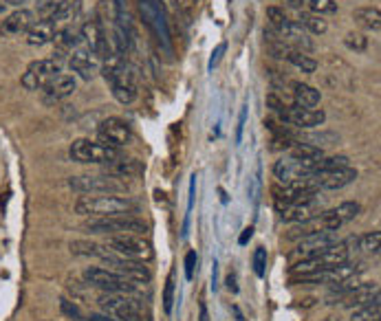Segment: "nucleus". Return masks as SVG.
<instances>
[{
    "instance_id": "2",
    "label": "nucleus",
    "mask_w": 381,
    "mask_h": 321,
    "mask_svg": "<svg viewBox=\"0 0 381 321\" xmlns=\"http://www.w3.org/2000/svg\"><path fill=\"white\" fill-rule=\"evenodd\" d=\"M75 212L91 218H106V216H121L137 212V203L128 196H82L75 203Z\"/></svg>"
},
{
    "instance_id": "51",
    "label": "nucleus",
    "mask_w": 381,
    "mask_h": 321,
    "mask_svg": "<svg viewBox=\"0 0 381 321\" xmlns=\"http://www.w3.org/2000/svg\"><path fill=\"white\" fill-rule=\"evenodd\" d=\"M86 321H115V319H110L108 315H91Z\"/></svg>"
},
{
    "instance_id": "36",
    "label": "nucleus",
    "mask_w": 381,
    "mask_h": 321,
    "mask_svg": "<svg viewBox=\"0 0 381 321\" xmlns=\"http://www.w3.org/2000/svg\"><path fill=\"white\" fill-rule=\"evenodd\" d=\"M251 266H253V273H256L258 278H265V271H267V249L265 247H258L256 251H253Z\"/></svg>"
},
{
    "instance_id": "3",
    "label": "nucleus",
    "mask_w": 381,
    "mask_h": 321,
    "mask_svg": "<svg viewBox=\"0 0 381 321\" xmlns=\"http://www.w3.org/2000/svg\"><path fill=\"white\" fill-rule=\"evenodd\" d=\"M84 280L91 286H98L102 291H110V293H141L144 291L146 282H137L121 275L117 271H108V268H100V266H91L84 271Z\"/></svg>"
},
{
    "instance_id": "50",
    "label": "nucleus",
    "mask_w": 381,
    "mask_h": 321,
    "mask_svg": "<svg viewBox=\"0 0 381 321\" xmlns=\"http://www.w3.org/2000/svg\"><path fill=\"white\" fill-rule=\"evenodd\" d=\"M216 286H218V262L214 260V264H212V288L216 291Z\"/></svg>"
},
{
    "instance_id": "10",
    "label": "nucleus",
    "mask_w": 381,
    "mask_h": 321,
    "mask_svg": "<svg viewBox=\"0 0 381 321\" xmlns=\"http://www.w3.org/2000/svg\"><path fill=\"white\" fill-rule=\"evenodd\" d=\"M98 137H100V143H104V146H110V148H123L128 146V143L133 141V130L131 125L126 123L123 119L119 117H108L100 123L98 128Z\"/></svg>"
},
{
    "instance_id": "13",
    "label": "nucleus",
    "mask_w": 381,
    "mask_h": 321,
    "mask_svg": "<svg viewBox=\"0 0 381 321\" xmlns=\"http://www.w3.org/2000/svg\"><path fill=\"white\" fill-rule=\"evenodd\" d=\"M317 160H300L293 156H284L274 165V174L280 183H291L298 179H305V176H311L315 172Z\"/></svg>"
},
{
    "instance_id": "14",
    "label": "nucleus",
    "mask_w": 381,
    "mask_h": 321,
    "mask_svg": "<svg viewBox=\"0 0 381 321\" xmlns=\"http://www.w3.org/2000/svg\"><path fill=\"white\" fill-rule=\"evenodd\" d=\"M284 123H291L295 128H305V130H311V128H320L326 121L324 110H315V108H302V106H287V110L282 112L280 117Z\"/></svg>"
},
{
    "instance_id": "54",
    "label": "nucleus",
    "mask_w": 381,
    "mask_h": 321,
    "mask_svg": "<svg viewBox=\"0 0 381 321\" xmlns=\"http://www.w3.org/2000/svg\"><path fill=\"white\" fill-rule=\"evenodd\" d=\"M234 313H236V319H238V321H247V319L243 317V313H241V310H238L236 306H234Z\"/></svg>"
},
{
    "instance_id": "30",
    "label": "nucleus",
    "mask_w": 381,
    "mask_h": 321,
    "mask_svg": "<svg viewBox=\"0 0 381 321\" xmlns=\"http://www.w3.org/2000/svg\"><path fill=\"white\" fill-rule=\"evenodd\" d=\"M353 321H379V295L373 297L368 303H363V306L355 308Z\"/></svg>"
},
{
    "instance_id": "39",
    "label": "nucleus",
    "mask_w": 381,
    "mask_h": 321,
    "mask_svg": "<svg viewBox=\"0 0 381 321\" xmlns=\"http://www.w3.org/2000/svg\"><path fill=\"white\" fill-rule=\"evenodd\" d=\"M260 165L256 170V174H253V179H251V185H249V198H251V205L253 207H258V200H260V189H262V181H260Z\"/></svg>"
},
{
    "instance_id": "40",
    "label": "nucleus",
    "mask_w": 381,
    "mask_h": 321,
    "mask_svg": "<svg viewBox=\"0 0 381 321\" xmlns=\"http://www.w3.org/2000/svg\"><path fill=\"white\" fill-rule=\"evenodd\" d=\"M344 44L351 51H363L368 46V40H366V36H361V34H348L344 38Z\"/></svg>"
},
{
    "instance_id": "1",
    "label": "nucleus",
    "mask_w": 381,
    "mask_h": 321,
    "mask_svg": "<svg viewBox=\"0 0 381 321\" xmlns=\"http://www.w3.org/2000/svg\"><path fill=\"white\" fill-rule=\"evenodd\" d=\"M104 79L113 88V95L119 104H133L137 100V84H135V75L126 64L123 55L119 53H110L104 57L102 67H100Z\"/></svg>"
},
{
    "instance_id": "53",
    "label": "nucleus",
    "mask_w": 381,
    "mask_h": 321,
    "mask_svg": "<svg viewBox=\"0 0 381 321\" xmlns=\"http://www.w3.org/2000/svg\"><path fill=\"white\" fill-rule=\"evenodd\" d=\"M289 5H291V7H295V9H300V7L305 5V0H289Z\"/></svg>"
},
{
    "instance_id": "44",
    "label": "nucleus",
    "mask_w": 381,
    "mask_h": 321,
    "mask_svg": "<svg viewBox=\"0 0 381 321\" xmlns=\"http://www.w3.org/2000/svg\"><path fill=\"white\" fill-rule=\"evenodd\" d=\"M267 108H269V110H274L278 117H282V112L287 110V104H282V102L276 97V95L272 93V95H267Z\"/></svg>"
},
{
    "instance_id": "23",
    "label": "nucleus",
    "mask_w": 381,
    "mask_h": 321,
    "mask_svg": "<svg viewBox=\"0 0 381 321\" xmlns=\"http://www.w3.org/2000/svg\"><path fill=\"white\" fill-rule=\"evenodd\" d=\"M141 172H144V168H141V163H137V160L128 158H117L113 160V163L106 165V174L110 176H117V179H135V176H139Z\"/></svg>"
},
{
    "instance_id": "22",
    "label": "nucleus",
    "mask_w": 381,
    "mask_h": 321,
    "mask_svg": "<svg viewBox=\"0 0 381 321\" xmlns=\"http://www.w3.org/2000/svg\"><path fill=\"white\" fill-rule=\"evenodd\" d=\"M379 295V286L377 284H359L353 293H348L344 299V306L346 308H359V306H363V303H368L373 297H377Z\"/></svg>"
},
{
    "instance_id": "17",
    "label": "nucleus",
    "mask_w": 381,
    "mask_h": 321,
    "mask_svg": "<svg viewBox=\"0 0 381 321\" xmlns=\"http://www.w3.org/2000/svg\"><path fill=\"white\" fill-rule=\"evenodd\" d=\"M280 214H282V220L287 222H307L320 214V203H317V196H313L300 203H291L287 210H282Z\"/></svg>"
},
{
    "instance_id": "25",
    "label": "nucleus",
    "mask_w": 381,
    "mask_h": 321,
    "mask_svg": "<svg viewBox=\"0 0 381 321\" xmlns=\"http://www.w3.org/2000/svg\"><path fill=\"white\" fill-rule=\"evenodd\" d=\"M353 18H355V22L361 29L373 31V34H379V29H381V13H379L377 7H359V9H355Z\"/></svg>"
},
{
    "instance_id": "47",
    "label": "nucleus",
    "mask_w": 381,
    "mask_h": 321,
    "mask_svg": "<svg viewBox=\"0 0 381 321\" xmlns=\"http://www.w3.org/2000/svg\"><path fill=\"white\" fill-rule=\"evenodd\" d=\"M199 321H210V313H208V303L203 299L199 301Z\"/></svg>"
},
{
    "instance_id": "34",
    "label": "nucleus",
    "mask_w": 381,
    "mask_h": 321,
    "mask_svg": "<svg viewBox=\"0 0 381 321\" xmlns=\"http://www.w3.org/2000/svg\"><path fill=\"white\" fill-rule=\"evenodd\" d=\"M305 5L311 9V13H317V15L335 13V11H337V3H335V0H305Z\"/></svg>"
},
{
    "instance_id": "18",
    "label": "nucleus",
    "mask_w": 381,
    "mask_h": 321,
    "mask_svg": "<svg viewBox=\"0 0 381 321\" xmlns=\"http://www.w3.org/2000/svg\"><path fill=\"white\" fill-rule=\"evenodd\" d=\"M31 25H34V13L29 9H18V11L9 13L3 20L0 31H3L5 36H20V34H27Z\"/></svg>"
},
{
    "instance_id": "19",
    "label": "nucleus",
    "mask_w": 381,
    "mask_h": 321,
    "mask_svg": "<svg viewBox=\"0 0 381 321\" xmlns=\"http://www.w3.org/2000/svg\"><path fill=\"white\" fill-rule=\"evenodd\" d=\"M75 77L73 75H55L49 84H46L42 90L46 93V102H60V100H65L69 97V95L75 93Z\"/></svg>"
},
{
    "instance_id": "52",
    "label": "nucleus",
    "mask_w": 381,
    "mask_h": 321,
    "mask_svg": "<svg viewBox=\"0 0 381 321\" xmlns=\"http://www.w3.org/2000/svg\"><path fill=\"white\" fill-rule=\"evenodd\" d=\"M29 0H5V5H11V7H22Z\"/></svg>"
},
{
    "instance_id": "37",
    "label": "nucleus",
    "mask_w": 381,
    "mask_h": 321,
    "mask_svg": "<svg viewBox=\"0 0 381 321\" xmlns=\"http://www.w3.org/2000/svg\"><path fill=\"white\" fill-rule=\"evenodd\" d=\"M172 303H174V271L168 273L166 288H163V310L168 315L172 313Z\"/></svg>"
},
{
    "instance_id": "21",
    "label": "nucleus",
    "mask_w": 381,
    "mask_h": 321,
    "mask_svg": "<svg viewBox=\"0 0 381 321\" xmlns=\"http://www.w3.org/2000/svg\"><path fill=\"white\" fill-rule=\"evenodd\" d=\"M320 189H342L346 185H351L357 179V172L353 168H344L337 172H328V174H315Z\"/></svg>"
},
{
    "instance_id": "8",
    "label": "nucleus",
    "mask_w": 381,
    "mask_h": 321,
    "mask_svg": "<svg viewBox=\"0 0 381 321\" xmlns=\"http://www.w3.org/2000/svg\"><path fill=\"white\" fill-rule=\"evenodd\" d=\"M139 11L146 27L154 34V38L166 46V51H172V36H170V25L166 18L163 0H139Z\"/></svg>"
},
{
    "instance_id": "24",
    "label": "nucleus",
    "mask_w": 381,
    "mask_h": 321,
    "mask_svg": "<svg viewBox=\"0 0 381 321\" xmlns=\"http://www.w3.org/2000/svg\"><path fill=\"white\" fill-rule=\"evenodd\" d=\"M79 0H62V3L55 5L53 13L49 15L46 20H51L53 25H65V22H71L77 18V13H79Z\"/></svg>"
},
{
    "instance_id": "4",
    "label": "nucleus",
    "mask_w": 381,
    "mask_h": 321,
    "mask_svg": "<svg viewBox=\"0 0 381 321\" xmlns=\"http://www.w3.org/2000/svg\"><path fill=\"white\" fill-rule=\"evenodd\" d=\"M100 308L113 319L119 321H139L141 313H144V306L137 297H133L131 293H110L104 291L98 297Z\"/></svg>"
},
{
    "instance_id": "48",
    "label": "nucleus",
    "mask_w": 381,
    "mask_h": 321,
    "mask_svg": "<svg viewBox=\"0 0 381 321\" xmlns=\"http://www.w3.org/2000/svg\"><path fill=\"white\" fill-rule=\"evenodd\" d=\"M251 235H253V227H247V229H243V233H241V238H238V245L241 247H245L249 240H251Z\"/></svg>"
},
{
    "instance_id": "55",
    "label": "nucleus",
    "mask_w": 381,
    "mask_h": 321,
    "mask_svg": "<svg viewBox=\"0 0 381 321\" xmlns=\"http://www.w3.org/2000/svg\"><path fill=\"white\" fill-rule=\"evenodd\" d=\"M5 11V3H3V0H0V13H3Z\"/></svg>"
},
{
    "instance_id": "35",
    "label": "nucleus",
    "mask_w": 381,
    "mask_h": 321,
    "mask_svg": "<svg viewBox=\"0 0 381 321\" xmlns=\"http://www.w3.org/2000/svg\"><path fill=\"white\" fill-rule=\"evenodd\" d=\"M379 243H381V233L379 231H373L368 235H361L359 238V249L366 251V253H379Z\"/></svg>"
},
{
    "instance_id": "31",
    "label": "nucleus",
    "mask_w": 381,
    "mask_h": 321,
    "mask_svg": "<svg viewBox=\"0 0 381 321\" xmlns=\"http://www.w3.org/2000/svg\"><path fill=\"white\" fill-rule=\"evenodd\" d=\"M293 67H298L302 73H315V69H317V62L311 57V55H307V53H302V51H298V49H293L291 51V55L287 57Z\"/></svg>"
},
{
    "instance_id": "43",
    "label": "nucleus",
    "mask_w": 381,
    "mask_h": 321,
    "mask_svg": "<svg viewBox=\"0 0 381 321\" xmlns=\"http://www.w3.org/2000/svg\"><path fill=\"white\" fill-rule=\"evenodd\" d=\"M196 251H187L185 255V280H192L194 278V268H196Z\"/></svg>"
},
{
    "instance_id": "20",
    "label": "nucleus",
    "mask_w": 381,
    "mask_h": 321,
    "mask_svg": "<svg viewBox=\"0 0 381 321\" xmlns=\"http://www.w3.org/2000/svg\"><path fill=\"white\" fill-rule=\"evenodd\" d=\"M58 36V25H53L51 20H38L29 27L27 31V42L34 44V46H42V44H49L53 42Z\"/></svg>"
},
{
    "instance_id": "41",
    "label": "nucleus",
    "mask_w": 381,
    "mask_h": 321,
    "mask_svg": "<svg viewBox=\"0 0 381 321\" xmlns=\"http://www.w3.org/2000/svg\"><path fill=\"white\" fill-rule=\"evenodd\" d=\"M225 51H227V42H220L216 49L212 51V57H210V62H208V69H210V71H214V69L218 67V62L223 60Z\"/></svg>"
},
{
    "instance_id": "11",
    "label": "nucleus",
    "mask_w": 381,
    "mask_h": 321,
    "mask_svg": "<svg viewBox=\"0 0 381 321\" xmlns=\"http://www.w3.org/2000/svg\"><path fill=\"white\" fill-rule=\"evenodd\" d=\"M108 247L115 253L123 255V258H131V260H150V255H152L148 243H144L139 235H133V233L113 235L108 240Z\"/></svg>"
},
{
    "instance_id": "7",
    "label": "nucleus",
    "mask_w": 381,
    "mask_h": 321,
    "mask_svg": "<svg viewBox=\"0 0 381 321\" xmlns=\"http://www.w3.org/2000/svg\"><path fill=\"white\" fill-rule=\"evenodd\" d=\"M69 156L77 163H93V165H108L119 158V150L104 146V143L91 141V139H77L71 143Z\"/></svg>"
},
{
    "instance_id": "38",
    "label": "nucleus",
    "mask_w": 381,
    "mask_h": 321,
    "mask_svg": "<svg viewBox=\"0 0 381 321\" xmlns=\"http://www.w3.org/2000/svg\"><path fill=\"white\" fill-rule=\"evenodd\" d=\"M267 18H269V22H272V29H280V27H284L289 22L287 13H284L280 7H269L267 9Z\"/></svg>"
},
{
    "instance_id": "6",
    "label": "nucleus",
    "mask_w": 381,
    "mask_h": 321,
    "mask_svg": "<svg viewBox=\"0 0 381 321\" xmlns=\"http://www.w3.org/2000/svg\"><path fill=\"white\" fill-rule=\"evenodd\" d=\"M84 229L88 233H108V235H117V233H133V235H141L146 233L148 227L144 220L133 218L128 214L121 216H106V218H91Z\"/></svg>"
},
{
    "instance_id": "28",
    "label": "nucleus",
    "mask_w": 381,
    "mask_h": 321,
    "mask_svg": "<svg viewBox=\"0 0 381 321\" xmlns=\"http://www.w3.org/2000/svg\"><path fill=\"white\" fill-rule=\"evenodd\" d=\"M289 156L293 158H300V160H320L322 158V148L317 146H311V143L302 141V143H293L289 148Z\"/></svg>"
},
{
    "instance_id": "27",
    "label": "nucleus",
    "mask_w": 381,
    "mask_h": 321,
    "mask_svg": "<svg viewBox=\"0 0 381 321\" xmlns=\"http://www.w3.org/2000/svg\"><path fill=\"white\" fill-rule=\"evenodd\" d=\"M298 25L302 27L305 31H309V34H315V36L326 34V29H328V22L317 13H300L298 15Z\"/></svg>"
},
{
    "instance_id": "32",
    "label": "nucleus",
    "mask_w": 381,
    "mask_h": 321,
    "mask_svg": "<svg viewBox=\"0 0 381 321\" xmlns=\"http://www.w3.org/2000/svg\"><path fill=\"white\" fill-rule=\"evenodd\" d=\"M102 247H104V245L88 243V240H75V243H71V251H73L75 255H93V258H100Z\"/></svg>"
},
{
    "instance_id": "9",
    "label": "nucleus",
    "mask_w": 381,
    "mask_h": 321,
    "mask_svg": "<svg viewBox=\"0 0 381 321\" xmlns=\"http://www.w3.org/2000/svg\"><path fill=\"white\" fill-rule=\"evenodd\" d=\"M60 73H62V64L55 57H51V60H36V62H31L29 67H27V71H25L20 82H22V86L27 90H42Z\"/></svg>"
},
{
    "instance_id": "12",
    "label": "nucleus",
    "mask_w": 381,
    "mask_h": 321,
    "mask_svg": "<svg viewBox=\"0 0 381 321\" xmlns=\"http://www.w3.org/2000/svg\"><path fill=\"white\" fill-rule=\"evenodd\" d=\"M340 243V235L335 229H324V231H317V233H311V235H305V238H300V243H298V249H295V258H313V255L317 253H322L324 249H328L330 245H335Z\"/></svg>"
},
{
    "instance_id": "45",
    "label": "nucleus",
    "mask_w": 381,
    "mask_h": 321,
    "mask_svg": "<svg viewBox=\"0 0 381 321\" xmlns=\"http://www.w3.org/2000/svg\"><path fill=\"white\" fill-rule=\"evenodd\" d=\"M245 123H247V106H243V110H241V115H238V125H236V135H234L236 143H241V141H243V132H245Z\"/></svg>"
},
{
    "instance_id": "29",
    "label": "nucleus",
    "mask_w": 381,
    "mask_h": 321,
    "mask_svg": "<svg viewBox=\"0 0 381 321\" xmlns=\"http://www.w3.org/2000/svg\"><path fill=\"white\" fill-rule=\"evenodd\" d=\"M344 168H351L348 165V156L340 154V156H330V158H320L313 174H328V172H337Z\"/></svg>"
},
{
    "instance_id": "33",
    "label": "nucleus",
    "mask_w": 381,
    "mask_h": 321,
    "mask_svg": "<svg viewBox=\"0 0 381 321\" xmlns=\"http://www.w3.org/2000/svg\"><path fill=\"white\" fill-rule=\"evenodd\" d=\"M359 203H353V200H348V203H342V205H337L335 210V216L340 218V222L342 224H346V222H351V220H355V216L359 214Z\"/></svg>"
},
{
    "instance_id": "42",
    "label": "nucleus",
    "mask_w": 381,
    "mask_h": 321,
    "mask_svg": "<svg viewBox=\"0 0 381 321\" xmlns=\"http://www.w3.org/2000/svg\"><path fill=\"white\" fill-rule=\"evenodd\" d=\"M60 308H62V313H65L67 317H71V319H82V310H79L73 301H69V299H62L60 301Z\"/></svg>"
},
{
    "instance_id": "26",
    "label": "nucleus",
    "mask_w": 381,
    "mask_h": 321,
    "mask_svg": "<svg viewBox=\"0 0 381 321\" xmlns=\"http://www.w3.org/2000/svg\"><path fill=\"white\" fill-rule=\"evenodd\" d=\"M293 100H295V106H302V108H315L317 104H320L322 95L320 90H315L313 86L309 84H300L295 82L293 86Z\"/></svg>"
},
{
    "instance_id": "16",
    "label": "nucleus",
    "mask_w": 381,
    "mask_h": 321,
    "mask_svg": "<svg viewBox=\"0 0 381 321\" xmlns=\"http://www.w3.org/2000/svg\"><path fill=\"white\" fill-rule=\"evenodd\" d=\"M69 67H71L73 73H77L82 79H93L95 73L100 71L102 62H100L98 55H95L93 51H88L84 46V49H75L73 51V55L69 60Z\"/></svg>"
},
{
    "instance_id": "49",
    "label": "nucleus",
    "mask_w": 381,
    "mask_h": 321,
    "mask_svg": "<svg viewBox=\"0 0 381 321\" xmlns=\"http://www.w3.org/2000/svg\"><path fill=\"white\" fill-rule=\"evenodd\" d=\"M225 282H227V288H229L232 293H238V284H236V275H234V273H229Z\"/></svg>"
},
{
    "instance_id": "15",
    "label": "nucleus",
    "mask_w": 381,
    "mask_h": 321,
    "mask_svg": "<svg viewBox=\"0 0 381 321\" xmlns=\"http://www.w3.org/2000/svg\"><path fill=\"white\" fill-rule=\"evenodd\" d=\"M79 36L86 42V49L93 51L98 57H106L110 55V49H108V40L102 31V25L98 20H88L82 29H79Z\"/></svg>"
},
{
    "instance_id": "46",
    "label": "nucleus",
    "mask_w": 381,
    "mask_h": 321,
    "mask_svg": "<svg viewBox=\"0 0 381 321\" xmlns=\"http://www.w3.org/2000/svg\"><path fill=\"white\" fill-rule=\"evenodd\" d=\"M177 3L185 13H192L196 9V5H199V0H177Z\"/></svg>"
},
{
    "instance_id": "5",
    "label": "nucleus",
    "mask_w": 381,
    "mask_h": 321,
    "mask_svg": "<svg viewBox=\"0 0 381 321\" xmlns=\"http://www.w3.org/2000/svg\"><path fill=\"white\" fill-rule=\"evenodd\" d=\"M69 187L77 194H119V191H126L128 185H126L123 179H117V176L110 174H84V176H73L69 179Z\"/></svg>"
}]
</instances>
